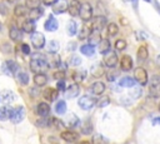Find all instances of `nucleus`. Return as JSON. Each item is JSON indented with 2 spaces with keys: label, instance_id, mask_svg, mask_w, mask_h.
Masks as SVG:
<instances>
[{
  "label": "nucleus",
  "instance_id": "79ce46f5",
  "mask_svg": "<svg viewBox=\"0 0 160 144\" xmlns=\"http://www.w3.org/2000/svg\"><path fill=\"white\" fill-rule=\"evenodd\" d=\"M65 89H66V86H65L64 79H62V80H59L58 84H56V90H58V91H65Z\"/></svg>",
  "mask_w": 160,
  "mask_h": 144
},
{
  "label": "nucleus",
  "instance_id": "393cba45",
  "mask_svg": "<svg viewBox=\"0 0 160 144\" xmlns=\"http://www.w3.org/2000/svg\"><path fill=\"white\" fill-rule=\"evenodd\" d=\"M136 55H138L139 61H144V60H146L148 56H149V50H148V48H146L145 45H140L139 49H138Z\"/></svg>",
  "mask_w": 160,
  "mask_h": 144
},
{
  "label": "nucleus",
  "instance_id": "6e6d98bb",
  "mask_svg": "<svg viewBox=\"0 0 160 144\" xmlns=\"http://www.w3.org/2000/svg\"><path fill=\"white\" fill-rule=\"evenodd\" d=\"M155 8H156V9H158V11L160 13V5H159V3H158V1H155Z\"/></svg>",
  "mask_w": 160,
  "mask_h": 144
},
{
  "label": "nucleus",
  "instance_id": "0eeeda50",
  "mask_svg": "<svg viewBox=\"0 0 160 144\" xmlns=\"http://www.w3.org/2000/svg\"><path fill=\"white\" fill-rule=\"evenodd\" d=\"M30 40H31V45L35 49H38V50L39 49H42L45 46V36L41 33H36V31L32 33Z\"/></svg>",
  "mask_w": 160,
  "mask_h": 144
},
{
  "label": "nucleus",
  "instance_id": "7c9ffc66",
  "mask_svg": "<svg viewBox=\"0 0 160 144\" xmlns=\"http://www.w3.org/2000/svg\"><path fill=\"white\" fill-rule=\"evenodd\" d=\"M49 125L52 126V128H55V129H59V130L64 128V123H62L60 119L55 118V116L50 118V120H49Z\"/></svg>",
  "mask_w": 160,
  "mask_h": 144
},
{
  "label": "nucleus",
  "instance_id": "ea45409f",
  "mask_svg": "<svg viewBox=\"0 0 160 144\" xmlns=\"http://www.w3.org/2000/svg\"><path fill=\"white\" fill-rule=\"evenodd\" d=\"M5 64H6V66L9 68V70H10L12 74L18 70V64H16L14 60H6V61H5Z\"/></svg>",
  "mask_w": 160,
  "mask_h": 144
},
{
  "label": "nucleus",
  "instance_id": "a211bd4d",
  "mask_svg": "<svg viewBox=\"0 0 160 144\" xmlns=\"http://www.w3.org/2000/svg\"><path fill=\"white\" fill-rule=\"evenodd\" d=\"M58 94H59V91L56 89H54V88H46L44 90V93H42V96L48 101H54L58 98Z\"/></svg>",
  "mask_w": 160,
  "mask_h": 144
},
{
  "label": "nucleus",
  "instance_id": "72a5a7b5",
  "mask_svg": "<svg viewBox=\"0 0 160 144\" xmlns=\"http://www.w3.org/2000/svg\"><path fill=\"white\" fill-rule=\"evenodd\" d=\"M59 46H60V44H59L58 40H50V43H49V45H48V50H49V53L55 54V53H58Z\"/></svg>",
  "mask_w": 160,
  "mask_h": 144
},
{
  "label": "nucleus",
  "instance_id": "49530a36",
  "mask_svg": "<svg viewBox=\"0 0 160 144\" xmlns=\"http://www.w3.org/2000/svg\"><path fill=\"white\" fill-rule=\"evenodd\" d=\"M1 70H2V71H4L5 74H6V75H12V73H11V71L9 70V68L6 66L5 61H4V63H2V65H1Z\"/></svg>",
  "mask_w": 160,
  "mask_h": 144
},
{
  "label": "nucleus",
  "instance_id": "5fc2aeb1",
  "mask_svg": "<svg viewBox=\"0 0 160 144\" xmlns=\"http://www.w3.org/2000/svg\"><path fill=\"white\" fill-rule=\"evenodd\" d=\"M78 144H91L89 140H81L80 143H78Z\"/></svg>",
  "mask_w": 160,
  "mask_h": 144
},
{
  "label": "nucleus",
  "instance_id": "de8ad7c7",
  "mask_svg": "<svg viewBox=\"0 0 160 144\" xmlns=\"http://www.w3.org/2000/svg\"><path fill=\"white\" fill-rule=\"evenodd\" d=\"M81 63V60H80V58L79 56H72V59H71V64H74V65H79Z\"/></svg>",
  "mask_w": 160,
  "mask_h": 144
},
{
  "label": "nucleus",
  "instance_id": "7ed1b4c3",
  "mask_svg": "<svg viewBox=\"0 0 160 144\" xmlns=\"http://www.w3.org/2000/svg\"><path fill=\"white\" fill-rule=\"evenodd\" d=\"M149 94L152 98H160V76L159 75H154L150 85H149Z\"/></svg>",
  "mask_w": 160,
  "mask_h": 144
},
{
  "label": "nucleus",
  "instance_id": "2eb2a0df",
  "mask_svg": "<svg viewBox=\"0 0 160 144\" xmlns=\"http://www.w3.org/2000/svg\"><path fill=\"white\" fill-rule=\"evenodd\" d=\"M35 29H36V24H35L34 20H30V19L25 20V21L22 23V25H21V30H22L24 33H28V34L35 33Z\"/></svg>",
  "mask_w": 160,
  "mask_h": 144
},
{
  "label": "nucleus",
  "instance_id": "3c124183",
  "mask_svg": "<svg viewBox=\"0 0 160 144\" xmlns=\"http://www.w3.org/2000/svg\"><path fill=\"white\" fill-rule=\"evenodd\" d=\"M152 124H158V125H160V116L154 118V119H152Z\"/></svg>",
  "mask_w": 160,
  "mask_h": 144
},
{
  "label": "nucleus",
  "instance_id": "20e7f679",
  "mask_svg": "<svg viewBox=\"0 0 160 144\" xmlns=\"http://www.w3.org/2000/svg\"><path fill=\"white\" fill-rule=\"evenodd\" d=\"M78 104H79V106H80L82 110L88 111V110H90V109H92V108L95 106V104H96V100H95L94 98H91V96H88V95H82V96H80V98H79V100H78Z\"/></svg>",
  "mask_w": 160,
  "mask_h": 144
},
{
  "label": "nucleus",
  "instance_id": "09e8293b",
  "mask_svg": "<svg viewBox=\"0 0 160 144\" xmlns=\"http://www.w3.org/2000/svg\"><path fill=\"white\" fill-rule=\"evenodd\" d=\"M75 49H76V43L72 41V43H69V44H68V50H71V51H72V50H75Z\"/></svg>",
  "mask_w": 160,
  "mask_h": 144
},
{
  "label": "nucleus",
  "instance_id": "a878e982",
  "mask_svg": "<svg viewBox=\"0 0 160 144\" xmlns=\"http://www.w3.org/2000/svg\"><path fill=\"white\" fill-rule=\"evenodd\" d=\"M119 85L124 86V88H134L135 85V79L130 78V76H124L119 80Z\"/></svg>",
  "mask_w": 160,
  "mask_h": 144
},
{
  "label": "nucleus",
  "instance_id": "cd10ccee",
  "mask_svg": "<svg viewBox=\"0 0 160 144\" xmlns=\"http://www.w3.org/2000/svg\"><path fill=\"white\" fill-rule=\"evenodd\" d=\"M66 31H68V34H69L70 36H74V35L78 33V24H76V21L70 20V21L68 23V25H66Z\"/></svg>",
  "mask_w": 160,
  "mask_h": 144
},
{
  "label": "nucleus",
  "instance_id": "4c0bfd02",
  "mask_svg": "<svg viewBox=\"0 0 160 144\" xmlns=\"http://www.w3.org/2000/svg\"><path fill=\"white\" fill-rule=\"evenodd\" d=\"M41 14H42V10H40L39 8H38V9H34V10H30V13H29V19L35 21L36 19L40 18Z\"/></svg>",
  "mask_w": 160,
  "mask_h": 144
},
{
  "label": "nucleus",
  "instance_id": "8fccbe9b",
  "mask_svg": "<svg viewBox=\"0 0 160 144\" xmlns=\"http://www.w3.org/2000/svg\"><path fill=\"white\" fill-rule=\"evenodd\" d=\"M56 1H58V0H42V3H44L45 5H48V6H49V5H54Z\"/></svg>",
  "mask_w": 160,
  "mask_h": 144
},
{
  "label": "nucleus",
  "instance_id": "f3484780",
  "mask_svg": "<svg viewBox=\"0 0 160 144\" xmlns=\"http://www.w3.org/2000/svg\"><path fill=\"white\" fill-rule=\"evenodd\" d=\"M60 138L62 140L68 141V143H72V141H75L78 139V134L75 131H72V130H64V131H61Z\"/></svg>",
  "mask_w": 160,
  "mask_h": 144
},
{
  "label": "nucleus",
  "instance_id": "a18cd8bd",
  "mask_svg": "<svg viewBox=\"0 0 160 144\" xmlns=\"http://www.w3.org/2000/svg\"><path fill=\"white\" fill-rule=\"evenodd\" d=\"M20 48H21V51H22L24 54H26V55L30 54V46H29L28 44H21Z\"/></svg>",
  "mask_w": 160,
  "mask_h": 144
},
{
  "label": "nucleus",
  "instance_id": "5701e85b",
  "mask_svg": "<svg viewBox=\"0 0 160 144\" xmlns=\"http://www.w3.org/2000/svg\"><path fill=\"white\" fill-rule=\"evenodd\" d=\"M91 33H92V30H91V26H88V25L85 24V25H82V26H81V29H80V33H79V36H78V38H79L80 40H85V39L90 38Z\"/></svg>",
  "mask_w": 160,
  "mask_h": 144
},
{
  "label": "nucleus",
  "instance_id": "864d4df0",
  "mask_svg": "<svg viewBox=\"0 0 160 144\" xmlns=\"http://www.w3.org/2000/svg\"><path fill=\"white\" fill-rule=\"evenodd\" d=\"M114 79H115V75H114V74H109V75H108V80H109V81H112Z\"/></svg>",
  "mask_w": 160,
  "mask_h": 144
},
{
  "label": "nucleus",
  "instance_id": "4d7b16f0",
  "mask_svg": "<svg viewBox=\"0 0 160 144\" xmlns=\"http://www.w3.org/2000/svg\"><path fill=\"white\" fill-rule=\"evenodd\" d=\"M6 1H8L9 4H15V3L18 1V0H6Z\"/></svg>",
  "mask_w": 160,
  "mask_h": 144
},
{
  "label": "nucleus",
  "instance_id": "4468645a",
  "mask_svg": "<svg viewBox=\"0 0 160 144\" xmlns=\"http://www.w3.org/2000/svg\"><path fill=\"white\" fill-rule=\"evenodd\" d=\"M120 68L124 71H129V70L132 69V59H131L130 55H124L120 59Z\"/></svg>",
  "mask_w": 160,
  "mask_h": 144
},
{
  "label": "nucleus",
  "instance_id": "f8f14e48",
  "mask_svg": "<svg viewBox=\"0 0 160 144\" xmlns=\"http://www.w3.org/2000/svg\"><path fill=\"white\" fill-rule=\"evenodd\" d=\"M79 93H80V86H79L78 84H71L70 86H68V88L65 89V95H66V98H69V99L76 98V96L79 95Z\"/></svg>",
  "mask_w": 160,
  "mask_h": 144
},
{
  "label": "nucleus",
  "instance_id": "e433bc0d",
  "mask_svg": "<svg viewBox=\"0 0 160 144\" xmlns=\"http://www.w3.org/2000/svg\"><path fill=\"white\" fill-rule=\"evenodd\" d=\"M40 5V0H25V6L30 10L38 9Z\"/></svg>",
  "mask_w": 160,
  "mask_h": 144
},
{
  "label": "nucleus",
  "instance_id": "9b49d317",
  "mask_svg": "<svg viewBox=\"0 0 160 144\" xmlns=\"http://www.w3.org/2000/svg\"><path fill=\"white\" fill-rule=\"evenodd\" d=\"M104 64L108 66V68H114L118 64V55L115 53H108L105 56H104Z\"/></svg>",
  "mask_w": 160,
  "mask_h": 144
},
{
  "label": "nucleus",
  "instance_id": "052dcab7",
  "mask_svg": "<svg viewBox=\"0 0 160 144\" xmlns=\"http://www.w3.org/2000/svg\"><path fill=\"white\" fill-rule=\"evenodd\" d=\"M158 61H159V63H160V55H159V56H158Z\"/></svg>",
  "mask_w": 160,
  "mask_h": 144
},
{
  "label": "nucleus",
  "instance_id": "f03ea898",
  "mask_svg": "<svg viewBox=\"0 0 160 144\" xmlns=\"http://www.w3.org/2000/svg\"><path fill=\"white\" fill-rule=\"evenodd\" d=\"M25 118V109L22 105H18V106H14L11 108V113H10V120L14 123V124H19L24 120Z\"/></svg>",
  "mask_w": 160,
  "mask_h": 144
},
{
  "label": "nucleus",
  "instance_id": "6ab92c4d",
  "mask_svg": "<svg viewBox=\"0 0 160 144\" xmlns=\"http://www.w3.org/2000/svg\"><path fill=\"white\" fill-rule=\"evenodd\" d=\"M36 113H38V115H40V116H42V118L48 116L49 113H50V106H49V104H46V103H39L38 106H36Z\"/></svg>",
  "mask_w": 160,
  "mask_h": 144
},
{
  "label": "nucleus",
  "instance_id": "b1692460",
  "mask_svg": "<svg viewBox=\"0 0 160 144\" xmlns=\"http://www.w3.org/2000/svg\"><path fill=\"white\" fill-rule=\"evenodd\" d=\"M46 83H48V76L44 73H40V74H35L34 75V84L36 86H44Z\"/></svg>",
  "mask_w": 160,
  "mask_h": 144
},
{
  "label": "nucleus",
  "instance_id": "f257e3e1",
  "mask_svg": "<svg viewBox=\"0 0 160 144\" xmlns=\"http://www.w3.org/2000/svg\"><path fill=\"white\" fill-rule=\"evenodd\" d=\"M30 69L31 71H34L35 74H40V73H44L46 69H48V61L45 60L44 55H39V54H35L31 60H30Z\"/></svg>",
  "mask_w": 160,
  "mask_h": 144
},
{
  "label": "nucleus",
  "instance_id": "bf43d9fd",
  "mask_svg": "<svg viewBox=\"0 0 160 144\" xmlns=\"http://www.w3.org/2000/svg\"><path fill=\"white\" fill-rule=\"evenodd\" d=\"M144 1H146V3H151V0H144Z\"/></svg>",
  "mask_w": 160,
  "mask_h": 144
},
{
  "label": "nucleus",
  "instance_id": "680f3d73",
  "mask_svg": "<svg viewBox=\"0 0 160 144\" xmlns=\"http://www.w3.org/2000/svg\"><path fill=\"white\" fill-rule=\"evenodd\" d=\"M159 111H160V103H159Z\"/></svg>",
  "mask_w": 160,
  "mask_h": 144
},
{
  "label": "nucleus",
  "instance_id": "39448f33",
  "mask_svg": "<svg viewBox=\"0 0 160 144\" xmlns=\"http://www.w3.org/2000/svg\"><path fill=\"white\" fill-rule=\"evenodd\" d=\"M134 79H135V81H138L140 85H146L148 84V81H149V75H148V71L144 69V68H141V66H139V68H136L135 69V71H134Z\"/></svg>",
  "mask_w": 160,
  "mask_h": 144
},
{
  "label": "nucleus",
  "instance_id": "412c9836",
  "mask_svg": "<svg viewBox=\"0 0 160 144\" xmlns=\"http://www.w3.org/2000/svg\"><path fill=\"white\" fill-rule=\"evenodd\" d=\"M110 48H111V44H110V40L109 39H101L99 41V51L101 54L106 55L110 51Z\"/></svg>",
  "mask_w": 160,
  "mask_h": 144
},
{
  "label": "nucleus",
  "instance_id": "c756f323",
  "mask_svg": "<svg viewBox=\"0 0 160 144\" xmlns=\"http://www.w3.org/2000/svg\"><path fill=\"white\" fill-rule=\"evenodd\" d=\"M11 108L10 106H1L0 108V120H8L10 119Z\"/></svg>",
  "mask_w": 160,
  "mask_h": 144
},
{
  "label": "nucleus",
  "instance_id": "603ef678",
  "mask_svg": "<svg viewBox=\"0 0 160 144\" xmlns=\"http://www.w3.org/2000/svg\"><path fill=\"white\" fill-rule=\"evenodd\" d=\"M108 104H109V99H105V100H102L99 105H100V106H105V105H108Z\"/></svg>",
  "mask_w": 160,
  "mask_h": 144
},
{
  "label": "nucleus",
  "instance_id": "c9c22d12",
  "mask_svg": "<svg viewBox=\"0 0 160 144\" xmlns=\"http://www.w3.org/2000/svg\"><path fill=\"white\" fill-rule=\"evenodd\" d=\"M80 124V119L75 115V114H70L69 115V126L70 128H75Z\"/></svg>",
  "mask_w": 160,
  "mask_h": 144
},
{
  "label": "nucleus",
  "instance_id": "c85d7f7f",
  "mask_svg": "<svg viewBox=\"0 0 160 144\" xmlns=\"http://www.w3.org/2000/svg\"><path fill=\"white\" fill-rule=\"evenodd\" d=\"M55 111H56V114H59V115L65 114V113H66V103H65L64 100H59V101L56 103V105H55Z\"/></svg>",
  "mask_w": 160,
  "mask_h": 144
},
{
  "label": "nucleus",
  "instance_id": "9d476101",
  "mask_svg": "<svg viewBox=\"0 0 160 144\" xmlns=\"http://www.w3.org/2000/svg\"><path fill=\"white\" fill-rule=\"evenodd\" d=\"M44 28L46 31H55L59 28V23L52 15H50V18H48L46 21L44 23Z\"/></svg>",
  "mask_w": 160,
  "mask_h": 144
},
{
  "label": "nucleus",
  "instance_id": "bb28decb",
  "mask_svg": "<svg viewBox=\"0 0 160 144\" xmlns=\"http://www.w3.org/2000/svg\"><path fill=\"white\" fill-rule=\"evenodd\" d=\"M0 96H1V100H4L5 103H10L15 99V94L11 90H2Z\"/></svg>",
  "mask_w": 160,
  "mask_h": 144
},
{
  "label": "nucleus",
  "instance_id": "c03bdc74",
  "mask_svg": "<svg viewBox=\"0 0 160 144\" xmlns=\"http://www.w3.org/2000/svg\"><path fill=\"white\" fill-rule=\"evenodd\" d=\"M52 76L55 78V79H60V80H62L64 79V76H65V73L64 71H55L54 74H52Z\"/></svg>",
  "mask_w": 160,
  "mask_h": 144
},
{
  "label": "nucleus",
  "instance_id": "4be33fe9",
  "mask_svg": "<svg viewBox=\"0 0 160 144\" xmlns=\"http://www.w3.org/2000/svg\"><path fill=\"white\" fill-rule=\"evenodd\" d=\"M80 53L86 56H92L95 54V46L94 44H85L80 46Z\"/></svg>",
  "mask_w": 160,
  "mask_h": 144
},
{
  "label": "nucleus",
  "instance_id": "473e14b6",
  "mask_svg": "<svg viewBox=\"0 0 160 144\" xmlns=\"http://www.w3.org/2000/svg\"><path fill=\"white\" fill-rule=\"evenodd\" d=\"M106 30H108V35L109 36H115L119 33V26L115 23H110V24H108Z\"/></svg>",
  "mask_w": 160,
  "mask_h": 144
},
{
  "label": "nucleus",
  "instance_id": "aec40b11",
  "mask_svg": "<svg viewBox=\"0 0 160 144\" xmlns=\"http://www.w3.org/2000/svg\"><path fill=\"white\" fill-rule=\"evenodd\" d=\"M91 91L94 95H101L105 91V84L102 81H95L91 84Z\"/></svg>",
  "mask_w": 160,
  "mask_h": 144
},
{
  "label": "nucleus",
  "instance_id": "423d86ee",
  "mask_svg": "<svg viewBox=\"0 0 160 144\" xmlns=\"http://www.w3.org/2000/svg\"><path fill=\"white\" fill-rule=\"evenodd\" d=\"M79 15H80L81 20L85 21V23L89 21L90 19H92V8H91V5H90L89 3H84V4H81Z\"/></svg>",
  "mask_w": 160,
  "mask_h": 144
},
{
  "label": "nucleus",
  "instance_id": "13d9d810",
  "mask_svg": "<svg viewBox=\"0 0 160 144\" xmlns=\"http://www.w3.org/2000/svg\"><path fill=\"white\" fill-rule=\"evenodd\" d=\"M134 3V8H138V0H132Z\"/></svg>",
  "mask_w": 160,
  "mask_h": 144
},
{
  "label": "nucleus",
  "instance_id": "58836bf2",
  "mask_svg": "<svg viewBox=\"0 0 160 144\" xmlns=\"http://www.w3.org/2000/svg\"><path fill=\"white\" fill-rule=\"evenodd\" d=\"M125 48H126V41H125L124 39H118V40L115 41V49H116V50L121 51V50H124Z\"/></svg>",
  "mask_w": 160,
  "mask_h": 144
},
{
  "label": "nucleus",
  "instance_id": "ddd939ff",
  "mask_svg": "<svg viewBox=\"0 0 160 144\" xmlns=\"http://www.w3.org/2000/svg\"><path fill=\"white\" fill-rule=\"evenodd\" d=\"M9 36L12 41H19L22 39V30H20L19 28H16L15 25H12L9 29Z\"/></svg>",
  "mask_w": 160,
  "mask_h": 144
},
{
  "label": "nucleus",
  "instance_id": "a19ab883",
  "mask_svg": "<svg viewBox=\"0 0 160 144\" xmlns=\"http://www.w3.org/2000/svg\"><path fill=\"white\" fill-rule=\"evenodd\" d=\"M91 130H92V125H91V123L88 120V121L84 124V126L81 128V131H82L84 134H90Z\"/></svg>",
  "mask_w": 160,
  "mask_h": 144
},
{
  "label": "nucleus",
  "instance_id": "37998d69",
  "mask_svg": "<svg viewBox=\"0 0 160 144\" xmlns=\"http://www.w3.org/2000/svg\"><path fill=\"white\" fill-rule=\"evenodd\" d=\"M92 143H94V144H104L105 140H104L102 135H95L94 139H92Z\"/></svg>",
  "mask_w": 160,
  "mask_h": 144
},
{
  "label": "nucleus",
  "instance_id": "1a4fd4ad",
  "mask_svg": "<svg viewBox=\"0 0 160 144\" xmlns=\"http://www.w3.org/2000/svg\"><path fill=\"white\" fill-rule=\"evenodd\" d=\"M51 8H52L54 14H62V13H65L68 10L69 4H68L66 0H58Z\"/></svg>",
  "mask_w": 160,
  "mask_h": 144
},
{
  "label": "nucleus",
  "instance_id": "2f4dec72",
  "mask_svg": "<svg viewBox=\"0 0 160 144\" xmlns=\"http://www.w3.org/2000/svg\"><path fill=\"white\" fill-rule=\"evenodd\" d=\"M26 9H28V8H26L25 5H21V4L16 5L15 9H14V14H15V16H25L26 13H28Z\"/></svg>",
  "mask_w": 160,
  "mask_h": 144
},
{
  "label": "nucleus",
  "instance_id": "dca6fc26",
  "mask_svg": "<svg viewBox=\"0 0 160 144\" xmlns=\"http://www.w3.org/2000/svg\"><path fill=\"white\" fill-rule=\"evenodd\" d=\"M80 6H81V4H80L79 0H71L70 5L68 8V11H69L70 16H78L79 13H80Z\"/></svg>",
  "mask_w": 160,
  "mask_h": 144
},
{
  "label": "nucleus",
  "instance_id": "6e6552de",
  "mask_svg": "<svg viewBox=\"0 0 160 144\" xmlns=\"http://www.w3.org/2000/svg\"><path fill=\"white\" fill-rule=\"evenodd\" d=\"M106 25V18L102 15H98L95 18H92L91 21V30L92 31H101L104 29V26Z\"/></svg>",
  "mask_w": 160,
  "mask_h": 144
},
{
  "label": "nucleus",
  "instance_id": "f704fd0d",
  "mask_svg": "<svg viewBox=\"0 0 160 144\" xmlns=\"http://www.w3.org/2000/svg\"><path fill=\"white\" fill-rule=\"evenodd\" d=\"M18 80L20 81V84L28 85V83H29V75H28V73H25V71L18 73Z\"/></svg>",
  "mask_w": 160,
  "mask_h": 144
}]
</instances>
